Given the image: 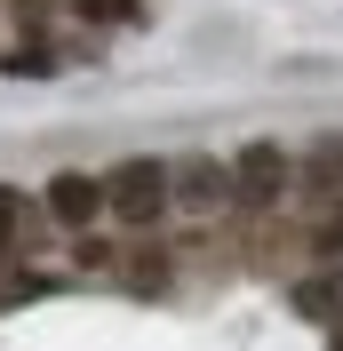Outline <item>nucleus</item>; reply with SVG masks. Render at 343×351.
Instances as JSON below:
<instances>
[{"label":"nucleus","instance_id":"f257e3e1","mask_svg":"<svg viewBox=\"0 0 343 351\" xmlns=\"http://www.w3.org/2000/svg\"><path fill=\"white\" fill-rule=\"evenodd\" d=\"M104 216H120L128 232H152L168 216V168L160 160H120L104 176Z\"/></svg>","mask_w":343,"mask_h":351},{"label":"nucleus","instance_id":"f03ea898","mask_svg":"<svg viewBox=\"0 0 343 351\" xmlns=\"http://www.w3.org/2000/svg\"><path fill=\"white\" fill-rule=\"evenodd\" d=\"M224 184H232L248 208H272V199L287 192V152H279V144H239L232 168H224Z\"/></svg>","mask_w":343,"mask_h":351},{"label":"nucleus","instance_id":"7ed1b4c3","mask_svg":"<svg viewBox=\"0 0 343 351\" xmlns=\"http://www.w3.org/2000/svg\"><path fill=\"white\" fill-rule=\"evenodd\" d=\"M40 199H48V216L64 223V232H88V223L104 216V184H96V176H80V168H56Z\"/></svg>","mask_w":343,"mask_h":351},{"label":"nucleus","instance_id":"20e7f679","mask_svg":"<svg viewBox=\"0 0 343 351\" xmlns=\"http://www.w3.org/2000/svg\"><path fill=\"white\" fill-rule=\"evenodd\" d=\"M168 192H184L192 208H215V199L232 192V184H224V168H215V160H184V168L168 176Z\"/></svg>","mask_w":343,"mask_h":351},{"label":"nucleus","instance_id":"39448f33","mask_svg":"<svg viewBox=\"0 0 343 351\" xmlns=\"http://www.w3.org/2000/svg\"><path fill=\"white\" fill-rule=\"evenodd\" d=\"M296 311L303 319H343V271H311L296 287Z\"/></svg>","mask_w":343,"mask_h":351},{"label":"nucleus","instance_id":"423d86ee","mask_svg":"<svg viewBox=\"0 0 343 351\" xmlns=\"http://www.w3.org/2000/svg\"><path fill=\"white\" fill-rule=\"evenodd\" d=\"M80 24H144V0H72Z\"/></svg>","mask_w":343,"mask_h":351},{"label":"nucleus","instance_id":"0eeeda50","mask_svg":"<svg viewBox=\"0 0 343 351\" xmlns=\"http://www.w3.org/2000/svg\"><path fill=\"white\" fill-rule=\"evenodd\" d=\"M303 176H311V184H327V192H343V136H327V144H311V160H303Z\"/></svg>","mask_w":343,"mask_h":351},{"label":"nucleus","instance_id":"6e6552de","mask_svg":"<svg viewBox=\"0 0 343 351\" xmlns=\"http://www.w3.org/2000/svg\"><path fill=\"white\" fill-rule=\"evenodd\" d=\"M16 216H24V199H16V192H0V256L16 247Z\"/></svg>","mask_w":343,"mask_h":351},{"label":"nucleus","instance_id":"1a4fd4ad","mask_svg":"<svg viewBox=\"0 0 343 351\" xmlns=\"http://www.w3.org/2000/svg\"><path fill=\"white\" fill-rule=\"evenodd\" d=\"M320 256H343V216H335V223H320Z\"/></svg>","mask_w":343,"mask_h":351},{"label":"nucleus","instance_id":"9d476101","mask_svg":"<svg viewBox=\"0 0 343 351\" xmlns=\"http://www.w3.org/2000/svg\"><path fill=\"white\" fill-rule=\"evenodd\" d=\"M335 351H343V335H335Z\"/></svg>","mask_w":343,"mask_h":351}]
</instances>
